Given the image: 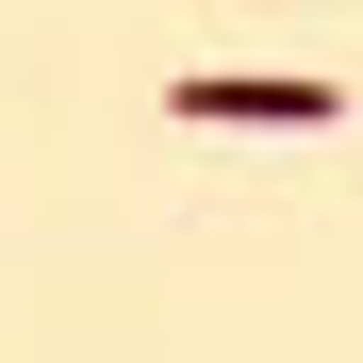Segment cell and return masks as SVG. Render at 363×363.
<instances>
[{
  "mask_svg": "<svg viewBox=\"0 0 363 363\" xmlns=\"http://www.w3.org/2000/svg\"><path fill=\"white\" fill-rule=\"evenodd\" d=\"M182 116H215V133H248V116H281V133H330L347 83H297V67H199V83H165Z\"/></svg>",
  "mask_w": 363,
  "mask_h": 363,
  "instance_id": "cell-1",
  "label": "cell"
}]
</instances>
